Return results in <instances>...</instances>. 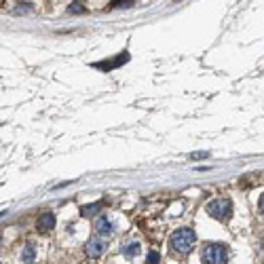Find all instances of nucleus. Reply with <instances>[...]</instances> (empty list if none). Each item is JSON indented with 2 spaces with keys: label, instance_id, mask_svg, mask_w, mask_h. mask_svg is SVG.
Here are the masks:
<instances>
[{
  "label": "nucleus",
  "instance_id": "8",
  "mask_svg": "<svg viewBox=\"0 0 264 264\" xmlns=\"http://www.w3.org/2000/svg\"><path fill=\"white\" fill-rule=\"evenodd\" d=\"M140 249H142L140 241H127V243L121 245V254L127 256V258H135L137 254H140Z\"/></svg>",
  "mask_w": 264,
  "mask_h": 264
},
{
  "label": "nucleus",
  "instance_id": "9",
  "mask_svg": "<svg viewBox=\"0 0 264 264\" xmlns=\"http://www.w3.org/2000/svg\"><path fill=\"white\" fill-rule=\"evenodd\" d=\"M102 205H104L102 201H100V203H93V205H85V207H82V210H80V214L85 216V218H93L97 212L102 210Z\"/></svg>",
  "mask_w": 264,
  "mask_h": 264
},
{
  "label": "nucleus",
  "instance_id": "12",
  "mask_svg": "<svg viewBox=\"0 0 264 264\" xmlns=\"http://www.w3.org/2000/svg\"><path fill=\"white\" fill-rule=\"evenodd\" d=\"M135 3L133 0H114L112 5H110V9H119V7H133Z\"/></svg>",
  "mask_w": 264,
  "mask_h": 264
},
{
  "label": "nucleus",
  "instance_id": "3",
  "mask_svg": "<svg viewBox=\"0 0 264 264\" xmlns=\"http://www.w3.org/2000/svg\"><path fill=\"white\" fill-rule=\"evenodd\" d=\"M207 214L218 222H226L232 216V203L228 199H214L212 203H207Z\"/></svg>",
  "mask_w": 264,
  "mask_h": 264
},
{
  "label": "nucleus",
  "instance_id": "7",
  "mask_svg": "<svg viewBox=\"0 0 264 264\" xmlns=\"http://www.w3.org/2000/svg\"><path fill=\"white\" fill-rule=\"evenodd\" d=\"M127 60H129V55H127V53H121V55H116L114 60H108V62H97V64H93V66H95V68H100V70H114V68L123 66Z\"/></svg>",
  "mask_w": 264,
  "mask_h": 264
},
{
  "label": "nucleus",
  "instance_id": "1",
  "mask_svg": "<svg viewBox=\"0 0 264 264\" xmlns=\"http://www.w3.org/2000/svg\"><path fill=\"white\" fill-rule=\"evenodd\" d=\"M169 245L175 254L180 256H186L190 254L194 245H197V234H194L192 228H178L173 234H171V239H169Z\"/></svg>",
  "mask_w": 264,
  "mask_h": 264
},
{
  "label": "nucleus",
  "instance_id": "14",
  "mask_svg": "<svg viewBox=\"0 0 264 264\" xmlns=\"http://www.w3.org/2000/svg\"><path fill=\"white\" fill-rule=\"evenodd\" d=\"M68 11L70 13H85V7H82V3H74V5L68 7Z\"/></svg>",
  "mask_w": 264,
  "mask_h": 264
},
{
  "label": "nucleus",
  "instance_id": "4",
  "mask_svg": "<svg viewBox=\"0 0 264 264\" xmlns=\"http://www.w3.org/2000/svg\"><path fill=\"white\" fill-rule=\"evenodd\" d=\"M85 249H87V256H89V258H100V256L106 254L108 241H106L104 237H100V234H97V237H91V239L87 241Z\"/></svg>",
  "mask_w": 264,
  "mask_h": 264
},
{
  "label": "nucleus",
  "instance_id": "13",
  "mask_svg": "<svg viewBox=\"0 0 264 264\" xmlns=\"http://www.w3.org/2000/svg\"><path fill=\"white\" fill-rule=\"evenodd\" d=\"M207 157H210V152L199 150V152H194V155H190V161H201V159H207Z\"/></svg>",
  "mask_w": 264,
  "mask_h": 264
},
{
  "label": "nucleus",
  "instance_id": "15",
  "mask_svg": "<svg viewBox=\"0 0 264 264\" xmlns=\"http://www.w3.org/2000/svg\"><path fill=\"white\" fill-rule=\"evenodd\" d=\"M258 210H260V214H264V194H262L260 201H258Z\"/></svg>",
  "mask_w": 264,
  "mask_h": 264
},
{
  "label": "nucleus",
  "instance_id": "11",
  "mask_svg": "<svg viewBox=\"0 0 264 264\" xmlns=\"http://www.w3.org/2000/svg\"><path fill=\"white\" fill-rule=\"evenodd\" d=\"M159 262H161V254L157 252V249H150L148 258H146V264H159Z\"/></svg>",
  "mask_w": 264,
  "mask_h": 264
},
{
  "label": "nucleus",
  "instance_id": "10",
  "mask_svg": "<svg viewBox=\"0 0 264 264\" xmlns=\"http://www.w3.org/2000/svg\"><path fill=\"white\" fill-rule=\"evenodd\" d=\"M34 258H36V254H34V245H25L23 252H21V260H23L25 264H32Z\"/></svg>",
  "mask_w": 264,
  "mask_h": 264
},
{
  "label": "nucleus",
  "instance_id": "5",
  "mask_svg": "<svg viewBox=\"0 0 264 264\" xmlns=\"http://www.w3.org/2000/svg\"><path fill=\"white\" fill-rule=\"evenodd\" d=\"M95 232L100 234V237H110V234L114 232V224L112 220L106 218V216H100L95 220Z\"/></svg>",
  "mask_w": 264,
  "mask_h": 264
},
{
  "label": "nucleus",
  "instance_id": "6",
  "mask_svg": "<svg viewBox=\"0 0 264 264\" xmlns=\"http://www.w3.org/2000/svg\"><path fill=\"white\" fill-rule=\"evenodd\" d=\"M36 228H38V232H51L55 228V214H51V212L40 214V218L36 222Z\"/></svg>",
  "mask_w": 264,
  "mask_h": 264
},
{
  "label": "nucleus",
  "instance_id": "2",
  "mask_svg": "<svg viewBox=\"0 0 264 264\" xmlns=\"http://www.w3.org/2000/svg\"><path fill=\"white\" fill-rule=\"evenodd\" d=\"M203 264H226L228 262V247L222 243H207L201 249Z\"/></svg>",
  "mask_w": 264,
  "mask_h": 264
}]
</instances>
